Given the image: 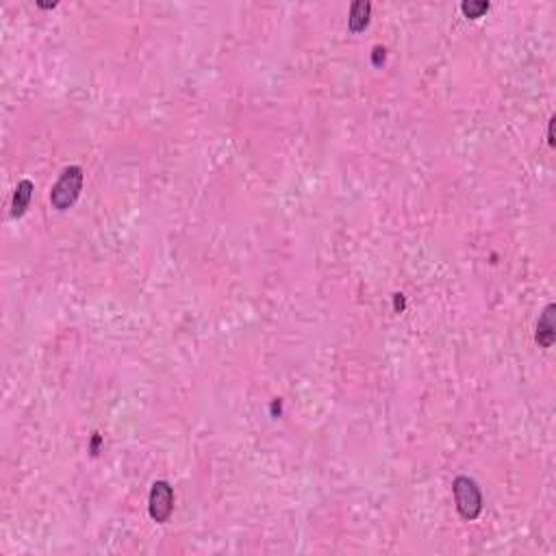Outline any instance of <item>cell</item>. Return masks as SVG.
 I'll list each match as a JSON object with an SVG mask.
<instances>
[{"label":"cell","instance_id":"cell-1","mask_svg":"<svg viewBox=\"0 0 556 556\" xmlns=\"http://www.w3.org/2000/svg\"><path fill=\"white\" fill-rule=\"evenodd\" d=\"M83 189V170L79 165L65 168L50 191V203L57 211H68Z\"/></svg>","mask_w":556,"mask_h":556},{"label":"cell","instance_id":"cell-2","mask_svg":"<svg viewBox=\"0 0 556 556\" xmlns=\"http://www.w3.org/2000/svg\"><path fill=\"white\" fill-rule=\"evenodd\" d=\"M452 491H454V502L463 520H476L482 510V494L480 487L476 484L474 478L470 476H456L452 482Z\"/></svg>","mask_w":556,"mask_h":556},{"label":"cell","instance_id":"cell-7","mask_svg":"<svg viewBox=\"0 0 556 556\" xmlns=\"http://www.w3.org/2000/svg\"><path fill=\"white\" fill-rule=\"evenodd\" d=\"M461 11L465 13V18L478 20V18H482V13L489 11V3H487V0H470V3L461 5Z\"/></svg>","mask_w":556,"mask_h":556},{"label":"cell","instance_id":"cell-4","mask_svg":"<svg viewBox=\"0 0 556 556\" xmlns=\"http://www.w3.org/2000/svg\"><path fill=\"white\" fill-rule=\"evenodd\" d=\"M554 311L556 306L554 304H548L543 308V313L537 322V332H535V339L541 348H550L556 339V324H554Z\"/></svg>","mask_w":556,"mask_h":556},{"label":"cell","instance_id":"cell-5","mask_svg":"<svg viewBox=\"0 0 556 556\" xmlns=\"http://www.w3.org/2000/svg\"><path fill=\"white\" fill-rule=\"evenodd\" d=\"M369 15H372V3L369 0H357L350 7V18H348V29L352 33H361L369 25Z\"/></svg>","mask_w":556,"mask_h":556},{"label":"cell","instance_id":"cell-9","mask_svg":"<svg viewBox=\"0 0 556 556\" xmlns=\"http://www.w3.org/2000/svg\"><path fill=\"white\" fill-rule=\"evenodd\" d=\"M381 55L385 57V48L376 46V48H374V63H376V65H381Z\"/></svg>","mask_w":556,"mask_h":556},{"label":"cell","instance_id":"cell-3","mask_svg":"<svg viewBox=\"0 0 556 556\" xmlns=\"http://www.w3.org/2000/svg\"><path fill=\"white\" fill-rule=\"evenodd\" d=\"M148 510L150 517L157 524H165L174 510V489L165 480L152 482L150 498H148Z\"/></svg>","mask_w":556,"mask_h":556},{"label":"cell","instance_id":"cell-8","mask_svg":"<svg viewBox=\"0 0 556 556\" xmlns=\"http://www.w3.org/2000/svg\"><path fill=\"white\" fill-rule=\"evenodd\" d=\"M548 144L554 146V118H550V124H548Z\"/></svg>","mask_w":556,"mask_h":556},{"label":"cell","instance_id":"cell-6","mask_svg":"<svg viewBox=\"0 0 556 556\" xmlns=\"http://www.w3.org/2000/svg\"><path fill=\"white\" fill-rule=\"evenodd\" d=\"M31 196H33V183L31 181H20L18 187H15V196H13V209H11L13 217L25 215V211H27V207L31 203Z\"/></svg>","mask_w":556,"mask_h":556}]
</instances>
